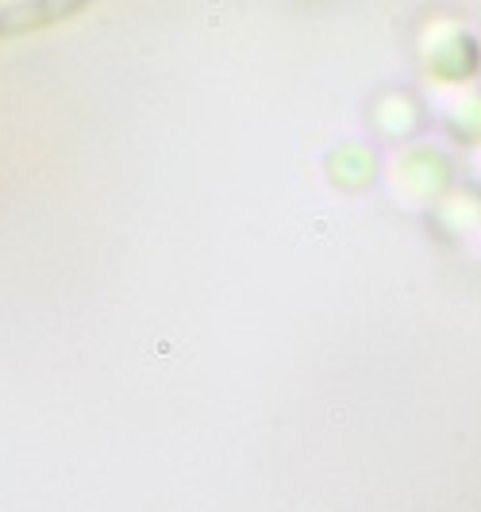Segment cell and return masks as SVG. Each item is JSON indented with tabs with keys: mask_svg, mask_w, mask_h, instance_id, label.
<instances>
[{
	"mask_svg": "<svg viewBox=\"0 0 481 512\" xmlns=\"http://www.w3.org/2000/svg\"><path fill=\"white\" fill-rule=\"evenodd\" d=\"M424 70L431 81L451 89L481 81V35L458 20L435 24L424 43Z\"/></svg>",
	"mask_w": 481,
	"mask_h": 512,
	"instance_id": "6da1fadb",
	"label": "cell"
},
{
	"mask_svg": "<svg viewBox=\"0 0 481 512\" xmlns=\"http://www.w3.org/2000/svg\"><path fill=\"white\" fill-rule=\"evenodd\" d=\"M93 0H12L0 4V39H16L27 31H43L62 20H74Z\"/></svg>",
	"mask_w": 481,
	"mask_h": 512,
	"instance_id": "7a4b0ae2",
	"label": "cell"
},
{
	"mask_svg": "<svg viewBox=\"0 0 481 512\" xmlns=\"http://www.w3.org/2000/svg\"><path fill=\"white\" fill-rule=\"evenodd\" d=\"M447 128H451L455 139L470 143V147L481 143V81L458 89L455 104H451V112H447Z\"/></svg>",
	"mask_w": 481,
	"mask_h": 512,
	"instance_id": "3957f363",
	"label": "cell"
}]
</instances>
